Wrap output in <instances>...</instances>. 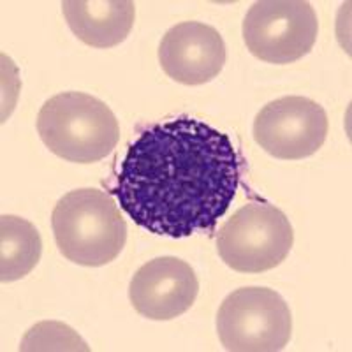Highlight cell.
<instances>
[{"mask_svg":"<svg viewBox=\"0 0 352 352\" xmlns=\"http://www.w3.org/2000/svg\"><path fill=\"white\" fill-rule=\"evenodd\" d=\"M240 160L226 132L180 116L140 132L113 194L140 228L159 236L212 232L236 196Z\"/></svg>","mask_w":352,"mask_h":352,"instance_id":"obj_1","label":"cell"},{"mask_svg":"<svg viewBox=\"0 0 352 352\" xmlns=\"http://www.w3.org/2000/svg\"><path fill=\"white\" fill-rule=\"evenodd\" d=\"M52 228L62 256L88 268L115 261L127 241V222L118 204L99 188H76L60 197Z\"/></svg>","mask_w":352,"mask_h":352,"instance_id":"obj_2","label":"cell"},{"mask_svg":"<svg viewBox=\"0 0 352 352\" xmlns=\"http://www.w3.org/2000/svg\"><path fill=\"white\" fill-rule=\"evenodd\" d=\"M41 140L56 157L92 164L106 159L120 140V125L109 106L83 92H62L37 115Z\"/></svg>","mask_w":352,"mask_h":352,"instance_id":"obj_3","label":"cell"},{"mask_svg":"<svg viewBox=\"0 0 352 352\" xmlns=\"http://www.w3.org/2000/svg\"><path fill=\"white\" fill-rule=\"evenodd\" d=\"M294 231L287 215L275 204L252 201L232 213L217 234V250L229 268L263 273L287 259Z\"/></svg>","mask_w":352,"mask_h":352,"instance_id":"obj_4","label":"cell"},{"mask_svg":"<svg viewBox=\"0 0 352 352\" xmlns=\"http://www.w3.org/2000/svg\"><path fill=\"white\" fill-rule=\"evenodd\" d=\"M217 331L226 351H282L292 335L291 310L273 289H236L220 305Z\"/></svg>","mask_w":352,"mask_h":352,"instance_id":"obj_5","label":"cell"},{"mask_svg":"<svg viewBox=\"0 0 352 352\" xmlns=\"http://www.w3.org/2000/svg\"><path fill=\"white\" fill-rule=\"evenodd\" d=\"M319 21L305 0H261L243 20V41L256 58L268 64H292L312 52Z\"/></svg>","mask_w":352,"mask_h":352,"instance_id":"obj_6","label":"cell"},{"mask_svg":"<svg viewBox=\"0 0 352 352\" xmlns=\"http://www.w3.org/2000/svg\"><path fill=\"white\" fill-rule=\"evenodd\" d=\"M328 115L316 100L301 96L275 99L257 113L254 140L282 160H301L319 152L328 138Z\"/></svg>","mask_w":352,"mask_h":352,"instance_id":"obj_7","label":"cell"},{"mask_svg":"<svg viewBox=\"0 0 352 352\" xmlns=\"http://www.w3.org/2000/svg\"><path fill=\"white\" fill-rule=\"evenodd\" d=\"M199 280L190 264L178 257H157L143 264L132 276L129 298L140 316L152 320H171L192 307Z\"/></svg>","mask_w":352,"mask_h":352,"instance_id":"obj_8","label":"cell"},{"mask_svg":"<svg viewBox=\"0 0 352 352\" xmlns=\"http://www.w3.org/2000/svg\"><path fill=\"white\" fill-rule=\"evenodd\" d=\"M228 52L215 27L182 21L166 32L159 46L162 71L176 83L196 87L210 83L224 69Z\"/></svg>","mask_w":352,"mask_h":352,"instance_id":"obj_9","label":"cell"},{"mask_svg":"<svg viewBox=\"0 0 352 352\" xmlns=\"http://www.w3.org/2000/svg\"><path fill=\"white\" fill-rule=\"evenodd\" d=\"M62 11L72 34L100 50L124 43L136 18L131 0H65Z\"/></svg>","mask_w":352,"mask_h":352,"instance_id":"obj_10","label":"cell"},{"mask_svg":"<svg viewBox=\"0 0 352 352\" xmlns=\"http://www.w3.org/2000/svg\"><path fill=\"white\" fill-rule=\"evenodd\" d=\"M43 241L36 226L16 215L0 219V280H21L37 266Z\"/></svg>","mask_w":352,"mask_h":352,"instance_id":"obj_11","label":"cell"},{"mask_svg":"<svg viewBox=\"0 0 352 352\" xmlns=\"http://www.w3.org/2000/svg\"><path fill=\"white\" fill-rule=\"evenodd\" d=\"M20 351H88V345L62 322H39L25 335Z\"/></svg>","mask_w":352,"mask_h":352,"instance_id":"obj_12","label":"cell"}]
</instances>
